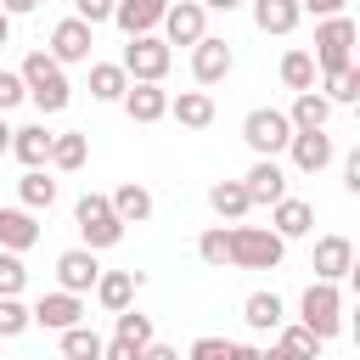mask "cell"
I'll list each match as a JSON object with an SVG mask.
<instances>
[{"mask_svg":"<svg viewBox=\"0 0 360 360\" xmlns=\"http://www.w3.org/2000/svg\"><path fill=\"white\" fill-rule=\"evenodd\" d=\"M287 253V242L270 231V225H231V264L236 270H276Z\"/></svg>","mask_w":360,"mask_h":360,"instance_id":"obj_3","label":"cell"},{"mask_svg":"<svg viewBox=\"0 0 360 360\" xmlns=\"http://www.w3.org/2000/svg\"><path fill=\"white\" fill-rule=\"evenodd\" d=\"M315 73H332L343 62H354V17L338 11V17H315Z\"/></svg>","mask_w":360,"mask_h":360,"instance_id":"obj_5","label":"cell"},{"mask_svg":"<svg viewBox=\"0 0 360 360\" xmlns=\"http://www.w3.org/2000/svg\"><path fill=\"white\" fill-rule=\"evenodd\" d=\"M197 6H202V11H236L242 0H197Z\"/></svg>","mask_w":360,"mask_h":360,"instance_id":"obj_48","label":"cell"},{"mask_svg":"<svg viewBox=\"0 0 360 360\" xmlns=\"http://www.w3.org/2000/svg\"><path fill=\"white\" fill-rule=\"evenodd\" d=\"M96 276H101V264H96V253L90 248H68V253H56V287L62 292H90L96 287Z\"/></svg>","mask_w":360,"mask_h":360,"instance_id":"obj_14","label":"cell"},{"mask_svg":"<svg viewBox=\"0 0 360 360\" xmlns=\"http://www.w3.org/2000/svg\"><path fill=\"white\" fill-rule=\"evenodd\" d=\"M225 349H231V343H225V338H197V343H191V354H186V360H225Z\"/></svg>","mask_w":360,"mask_h":360,"instance_id":"obj_41","label":"cell"},{"mask_svg":"<svg viewBox=\"0 0 360 360\" xmlns=\"http://www.w3.org/2000/svg\"><path fill=\"white\" fill-rule=\"evenodd\" d=\"M298 321H304L321 343H332V338L343 332V292H338V281H309L304 298H298Z\"/></svg>","mask_w":360,"mask_h":360,"instance_id":"obj_4","label":"cell"},{"mask_svg":"<svg viewBox=\"0 0 360 360\" xmlns=\"http://www.w3.org/2000/svg\"><path fill=\"white\" fill-rule=\"evenodd\" d=\"M34 6H39V0H0V11H6V17H28Z\"/></svg>","mask_w":360,"mask_h":360,"instance_id":"obj_45","label":"cell"},{"mask_svg":"<svg viewBox=\"0 0 360 360\" xmlns=\"http://www.w3.org/2000/svg\"><path fill=\"white\" fill-rule=\"evenodd\" d=\"M270 231H276L281 242L309 236V231H315V202H304V197H276V202H270Z\"/></svg>","mask_w":360,"mask_h":360,"instance_id":"obj_12","label":"cell"},{"mask_svg":"<svg viewBox=\"0 0 360 360\" xmlns=\"http://www.w3.org/2000/svg\"><path fill=\"white\" fill-rule=\"evenodd\" d=\"M163 11H169V0H118V6H112V22L135 39V34H158Z\"/></svg>","mask_w":360,"mask_h":360,"instance_id":"obj_19","label":"cell"},{"mask_svg":"<svg viewBox=\"0 0 360 360\" xmlns=\"http://www.w3.org/2000/svg\"><path fill=\"white\" fill-rule=\"evenodd\" d=\"M141 281H146L141 270H101L90 292H96V304H101L107 315H118V309H129V298H135V287H141Z\"/></svg>","mask_w":360,"mask_h":360,"instance_id":"obj_18","label":"cell"},{"mask_svg":"<svg viewBox=\"0 0 360 360\" xmlns=\"http://www.w3.org/2000/svg\"><path fill=\"white\" fill-rule=\"evenodd\" d=\"M141 360H180V354H174L169 343H146V349H141Z\"/></svg>","mask_w":360,"mask_h":360,"instance_id":"obj_46","label":"cell"},{"mask_svg":"<svg viewBox=\"0 0 360 360\" xmlns=\"http://www.w3.org/2000/svg\"><path fill=\"white\" fill-rule=\"evenodd\" d=\"M158 28H163V45H197L208 34V11L197 0H169V11H163Z\"/></svg>","mask_w":360,"mask_h":360,"instance_id":"obj_8","label":"cell"},{"mask_svg":"<svg viewBox=\"0 0 360 360\" xmlns=\"http://www.w3.org/2000/svg\"><path fill=\"white\" fill-rule=\"evenodd\" d=\"M208 208L219 214V225H236L253 202H248V191H242V180H214L208 186Z\"/></svg>","mask_w":360,"mask_h":360,"instance_id":"obj_24","label":"cell"},{"mask_svg":"<svg viewBox=\"0 0 360 360\" xmlns=\"http://www.w3.org/2000/svg\"><path fill=\"white\" fill-rule=\"evenodd\" d=\"M276 349H281L287 360H321V338H315L304 321H281V326H276Z\"/></svg>","mask_w":360,"mask_h":360,"instance_id":"obj_26","label":"cell"},{"mask_svg":"<svg viewBox=\"0 0 360 360\" xmlns=\"http://www.w3.org/2000/svg\"><path fill=\"white\" fill-rule=\"evenodd\" d=\"M242 191H248V202H253V208H259V202L270 208L276 197H287V169H281L276 158H259V163L242 174Z\"/></svg>","mask_w":360,"mask_h":360,"instance_id":"obj_17","label":"cell"},{"mask_svg":"<svg viewBox=\"0 0 360 360\" xmlns=\"http://www.w3.org/2000/svg\"><path fill=\"white\" fill-rule=\"evenodd\" d=\"M84 158H90V135H84V129H62V135H51V158H45V169L73 174V169H84Z\"/></svg>","mask_w":360,"mask_h":360,"instance_id":"obj_23","label":"cell"},{"mask_svg":"<svg viewBox=\"0 0 360 360\" xmlns=\"http://www.w3.org/2000/svg\"><path fill=\"white\" fill-rule=\"evenodd\" d=\"M281 84L287 90H315V56L309 51H287L281 56Z\"/></svg>","mask_w":360,"mask_h":360,"instance_id":"obj_35","label":"cell"},{"mask_svg":"<svg viewBox=\"0 0 360 360\" xmlns=\"http://www.w3.org/2000/svg\"><path fill=\"white\" fill-rule=\"evenodd\" d=\"M169 118L180 129H208L214 124V96L208 90H180V96H169Z\"/></svg>","mask_w":360,"mask_h":360,"instance_id":"obj_20","label":"cell"},{"mask_svg":"<svg viewBox=\"0 0 360 360\" xmlns=\"http://www.w3.org/2000/svg\"><path fill=\"white\" fill-rule=\"evenodd\" d=\"M197 259H202L208 270H225V264H231V225H208V231L197 236Z\"/></svg>","mask_w":360,"mask_h":360,"instance_id":"obj_34","label":"cell"},{"mask_svg":"<svg viewBox=\"0 0 360 360\" xmlns=\"http://www.w3.org/2000/svg\"><path fill=\"white\" fill-rule=\"evenodd\" d=\"M73 225H79V236H84V248H90V253H101V248H118V242H124V219L112 214V202H107L101 191H84V197L73 202Z\"/></svg>","mask_w":360,"mask_h":360,"instance_id":"obj_2","label":"cell"},{"mask_svg":"<svg viewBox=\"0 0 360 360\" xmlns=\"http://www.w3.org/2000/svg\"><path fill=\"white\" fill-rule=\"evenodd\" d=\"M242 321H248L253 332H276V326L287 321V309H281L276 292H248V298H242Z\"/></svg>","mask_w":360,"mask_h":360,"instance_id":"obj_29","label":"cell"},{"mask_svg":"<svg viewBox=\"0 0 360 360\" xmlns=\"http://www.w3.org/2000/svg\"><path fill=\"white\" fill-rule=\"evenodd\" d=\"M242 141H248L259 158H276V152H287L292 124H287V112H281V107H253V112L242 118Z\"/></svg>","mask_w":360,"mask_h":360,"instance_id":"obj_7","label":"cell"},{"mask_svg":"<svg viewBox=\"0 0 360 360\" xmlns=\"http://www.w3.org/2000/svg\"><path fill=\"white\" fill-rule=\"evenodd\" d=\"M124 90H129V73L118 62H90V96L96 101H124Z\"/></svg>","mask_w":360,"mask_h":360,"instance_id":"obj_30","label":"cell"},{"mask_svg":"<svg viewBox=\"0 0 360 360\" xmlns=\"http://www.w3.org/2000/svg\"><path fill=\"white\" fill-rule=\"evenodd\" d=\"M112 6H118V0H73V17L96 28V22H112Z\"/></svg>","mask_w":360,"mask_h":360,"instance_id":"obj_39","label":"cell"},{"mask_svg":"<svg viewBox=\"0 0 360 360\" xmlns=\"http://www.w3.org/2000/svg\"><path fill=\"white\" fill-rule=\"evenodd\" d=\"M39 242V219L28 208H0V248L6 253H28Z\"/></svg>","mask_w":360,"mask_h":360,"instance_id":"obj_21","label":"cell"},{"mask_svg":"<svg viewBox=\"0 0 360 360\" xmlns=\"http://www.w3.org/2000/svg\"><path fill=\"white\" fill-rule=\"evenodd\" d=\"M287 152H292V169H298V174H321V169L332 163V135H326V129H292Z\"/></svg>","mask_w":360,"mask_h":360,"instance_id":"obj_16","label":"cell"},{"mask_svg":"<svg viewBox=\"0 0 360 360\" xmlns=\"http://www.w3.org/2000/svg\"><path fill=\"white\" fill-rule=\"evenodd\" d=\"M28 326H34L28 304H22V298H0V338H22Z\"/></svg>","mask_w":360,"mask_h":360,"instance_id":"obj_38","label":"cell"},{"mask_svg":"<svg viewBox=\"0 0 360 360\" xmlns=\"http://www.w3.org/2000/svg\"><path fill=\"white\" fill-rule=\"evenodd\" d=\"M225 360H259V349H253V343H231V349H225Z\"/></svg>","mask_w":360,"mask_h":360,"instance_id":"obj_47","label":"cell"},{"mask_svg":"<svg viewBox=\"0 0 360 360\" xmlns=\"http://www.w3.org/2000/svg\"><path fill=\"white\" fill-rule=\"evenodd\" d=\"M259 360H287V354L281 349H259Z\"/></svg>","mask_w":360,"mask_h":360,"instance_id":"obj_51","label":"cell"},{"mask_svg":"<svg viewBox=\"0 0 360 360\" xmlns=\"http://www.w3.org/2000/svg\"><path fill=\"white\" fill-rule=\"evenodd\" d=\"M0 45H11V17L0 11Z\"/></svg>","mask_w":360,"mask_h":360,"instance_id":"obj_50","label":"cell"},{"mask_svg":"<svg viewBox=\"0 0 360 360\" xmlns=\"http://www.w3.org/2000/svg\"><path fill=\"white\" fill-rule=\"evenodd\" d=\"M349 0H298V11H315V17H338Z\"/></svg>","mask_w":360,"mask_h":360,"instance_id":"obj_43","label":"cell"},{"mask_svg":"<svg viewBox=\"0 0 360 360\" xmlns=\"http://www.w3.org/2000/svg\"><path fill=\"white\" fill-rule=\"evenodd\" d=\"M321 79H326V101H332V107L360 101V68H354V62H343V68H332V73H321Z\"/></svg>","mask_w":360,"mask_h":360,"instance_id":"obj_33","label":"cell"},{"mask_svg":"<svg viewBox=\"0 0 360 360\" xmlns=\"http://www.w3.org/2000/svg\"><path fill=\"white\" fill-rule=\"evenodd\" d=\"M0 152H11V124H6V112H0Z\"/></svg>","mask_w":360,"mask_h":360,"instance_id":"obj_49","label":"cell"},{"mask_svg":"<svg viewBox=\"0 0 360 360\" xmlns=\"http://www.w3.org/2000/svg\"><path fill=\"white\" fill-rule=\"evenodd\" d=\"M17 79H22V90H28V101H34L39 112H62V107L73 101L68 68H62L51 51H28V56H22V68H17Z\"/></svg>","mask_w":360,"mask_h":360,"instance_id":"obj_1","label":"cell"},{"mask_svg":"<svg viewBox=\"0 0 360 360\" xmlns=\"http://www.w3.org/2000/svg\"><path fill=\"white\" fill-rule=\"evenodd\" d=\"M107 202H112V214H118L124 225H141V219H152V191H146L141 180H124V186H118Z\"/></svg>","mask_w":360,"mask_h":360,"instance_id":"obj_25","label":"cell"},{"mask_svg":"<svg viewBox=\"0 0 360 360\" xmlns=\"http://www.w3.org/2000/svg\"><path fill=\"white\" fill-rule=\"evenodd\" d=\"M56 338H62V360H101V343H107V338H101V332H90L84 321H79V326H68V332H56Z\"/></svg>","mask_w":360,"mask_h":360,"instance_id":"obj_32","label":"cell"},{"mask_svg":"<svg viewBox=\"0 0 360 360\" xmlns=\"http://www.w3.org/2000/svg\"><path fill=\"white\" fill-rule=\"evenodd\" d=\"M124 112H129L135 124H158V118H169V90L152 84V79H129V90H124Z\"/></svg>","mask_w":360,"mask_h":360,"instance_id":"obj_15","label":"cell"},{"mask_svg":"<svg viewBox=\"0 0 360 360\" xmlns=\"http://www.w3.org/2000/svg\"><path fill=\"white\" fill-rule=\"evenodd\" d=\"M354 276V242L349 236H315V281H343Z\"/></svg>","mask_w":360,"mask_h":360,"instance_id":"obj_13","label":"cell"},{"mask_svg":"<svg viewBox=\"0 0 360 360\" xmlns=\"http://www.w3.org/2000/svg\"><path fill=\"white\" fill-rule=\"evenodd\" d=\"M231 68H236V56H231L225 39L202 34V39L191 45V79H197V84H219V79H231Z\"/></svg>","mask_w":360,"mask_h":360,"instance_id":"obj_10","label":"cell"},{"mask_svg":"<svg viewBox=\"0 0 360 360\" xmlns=\"http://www.w3.org/2000/svg\"><path fill=\"white\" fill-rule=\"evenodd\" d=\"M17 101H28V90H22V79H17V73H6V68H0V112H11Z\"/></svg>","mask_w":360,"mask_h":360,"instance_id":"obj_40","label":"cell"},{"mask_svg":"<svg viewBox=\"0 0 360 360\" xmlns=\"http://www.w3.org/2000/svg\"><path fill=\"white\" fill-rule=\"evenodd\" d=\"M11 158H17L22 169H45V158H51V129H45V124L11 129Z\"/></svg>","mask_w":360,"mask_h":360,"instance_id":"obj_22","label":"cell"},{"mask_svg":"<svg viewBox=\"0 0 360 360\" xmlns=\"http://www.w3.org/2000/svg\"><path fill=\"white\" fill-rule=\"evenodd\" d=\"M90 45H96V28H90V22H79V17H62V22L51 28V56H56L62 68L90 62Z\"/></svg>","mask_w":360,"mask_h":360,"instance_id":"obj_9","label":"cell"},{"mask_svg":"<svg viewBox=\"0 0 360 360\" xmlns=\"http://www.w3.org/2000/svg\"><path fill=\"white\" fill-rule=\"evenodd\" d=\"M101 360H141V343H129V338H112V343H101Z\"/></svg>","mask_w":360,"mask_h":360,"instance_id":"obj_42","label":"cell"},{"mask_svg":"<svg viewBox=\"0 0 360 360\" xmlns=\"http://www.w3.org/2000/svg\"><path fill=\"white\" fill-rule=\"evenodd\" d=\"M17 197H22V208H28V214H39V208H51V202H56V180H51L45 169H22Z\"/></svg>","mask_w":360,"mask_h":360,"instance_id":"obj_31","label":"cell"},{"mask_svg":"<svg viewBox=\"0 0 360 360\" xmlns=\"http://www.w3.org/2000/svg\"><path fill=\"white\" fill-rule=\"evenodd\" d=\"M298 0H253V22H259V34H292L298 28Z\"/></svg>","mask_w":360,"mask_h":360,"instance_id":"obj_27","label":"cell"},{"mask_svg":"<svg viewBox=\"0 0 360 360\" xmlns=\"http://www.w3.org/2000/svg\"><path fill=\"white\" fill-rule=\"evenodd\" d=\"M112 338H129V343H152V315H141V309H118L112 315Z\"/></svg>","mask_w":360,"mask_h":360,"instance_id":"obj_36","label":"cell"},{"mask_svg":"<svg viewBox=\"0 0 360 360\" xmlns=\"http://www.w3.org/2000/svg\"><path fill=\"white\" fill-rule=\"evenodd\" d=\"M343 186H349V191H360V152H349V158H343Z\"/></svg>","mask_w":360,"mask_h":360,"instance_id":"obj_44","label":"cell"},{"mask_svg":"<svg viewBox=\"0 0 360 360\" xmlns=\"http://www.w3.org/2000/svg\"><path fill=\"white\" fill-rule=\"evenodd\" d=\"M169 62H174V45H163V34H135L124 45V56H118V68L129 79H152V84H163Z\"/></svg>","mask_w":360,"mask_h":360,"instance_id":"obj_6","label":"cell"},{"mask_svg":"<svg viewBox=\"0 0 360 360\" xmlns=\"http://www.w3.org/2000/svg\"><path fill=\"white\" fill-rule=\"evenodd\" d=\"M326 118H332V101L321 90H298L292 96V112H287L292 129H326Z\"/></svg>","mask_w":360,"mask_h":360,"instance_id":"obj_28","label":"cell"},{"mask_svg":"<svg viewBox=\"0 0 360 360\" xmlns=\"http://www.w3.org/2000/svg\"><path fill=\"white\" fill-rule=\"evenodd\" d=\"M28 315H34V326H45V332H68V326H79V321H84V298L56 287V292H45Z\"/></svg>","mask_w":360,"mask_h":360,"instance_id":"obj_11","label":"cell"},{"mask_svg":"<svg viewBox=\"0 0 360 360\" xmlns=\"http://www.w3.org/2000/svg\"><path fill=\"white\" fill-rule=\"evenodd\" d=\"M22 287H28L22 253H6V248H0V298H22Z\"/></svg>","mask_w":360,"mask_h":360,"instance_id":"obj_37","label":"cell"}]
</instances>
